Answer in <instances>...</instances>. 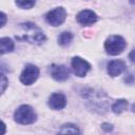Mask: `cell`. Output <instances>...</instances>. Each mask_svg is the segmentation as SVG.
I'll return each instance as SVG.
<instances>
[{
    "label": "cell",
    "mask_w": 135,
    "mask_h": 135,
    "mask_svg": "<svg viewBox=\"0 0 135 135\" xmlns=\"http://www.w3.org/2000/svg\"><path fill=\"white\" fill-rule=\"evenodd\" d=\"M20 27L22 30V39L31 42V43H41L45 40V36L42 33V31L34 23L26 22L20 24Z\"/></svg>",
    "instance_id": "cell-1"
},
{
    "label": "cell",
    "mask_w": 135,
    "mask_h": 135,
    "mask_svg": "<svg viewBox=\"0 0 135 135\" xmlns=\"http://www.w3.org/2000/svg\"><path fill=\"white\" fill-rule=\"evenodd\" d=\"M14 118H15V121L20 124H31L36 121L37 115L34 112L32 107L27 104H23L15 111Z\"/></svg>",
    "instance_id": "cell-2"
},
{
    "label": "cell",
    "mask_w": 135,
    "mask_h": 135,
    "mask_svg": "<svg viewBox=\"0 0 135 135\" xmlns=\"http://www.w3.org/2000/svg\"><path fill=\"white\" fill-rule=\"evenodd\" d=\"M126 45H127L126 40L121 36H118V35L110 36L104 42V49L107 53L113 56L121 54L123 50L126 49Z\"/></svg>",
    "instance_id": "cell-3"
},
{
    "label": "cell",
    "mask_w": 135,
    "mask_h": 135,
    "mask_svg": "<svg viewBox=\"0 0 135 135\" xmlns=\"http://www.w3.org/2000/svg\"><path fill=\"white\" fill-rule=\"evenodd\" d=\"M38 76L39 69L34 64H27L20 75V81L25 85H30L37 80Z\"/></svg>",
    "instance_id": "cell-4"
},
{
    "label": "cell",
    "mask_w": 135,
    "mask_h": 135,
    "mask_svg": "<svg viewBox=\"0 0 135 135\" xmlns=\"http://www.w3.org/2000/svg\"><path fill=\"white\" fill-rule=\"evenodd\" d=\"M65 16H66V13H65L64 8L63 7H57L55 9L50 11L46 14L45 19H46L49 24H51L53 26H58V25L63 23V21L65 20Z\"/></svg>",
    "instance_id": "cell-5"
},
{
    "label": "cell",
    "mask_w": 135,
    "mask_h": 135,
    "mask_svg": "<svg viewBox=\"0 0 135 135\" xmlns=\"http://www.w3.org/2000/svg\"><path fill=\"white\" fill-rule=\"evenodd\" d=\"M72 69H73V72L76 76L84 77L85 74L90 71L91 64L80 57H74L72 59Z\"/></svg>",
    "instance_id": "cell-6"
},
{
    "label": "cell",
    "mask_w": 135,
    "mask_h": 135,
    "mask_svg": "<svg viewBox=\"0 0 135 135\" xmlns=\"http://www.w3.org/2000/svg\"><path fill=\"white\" fill-rule=\"evenodd\" d=\"M51 75L57 81H64L70 77V70L62 64H53L51 66Z\"/></svg>",
    "instance_id": "cell-7"
},
{
    "label": "cell",
    "mask_w": 135,
    "mask_h": 135,
    "mask_svg": "<svg viewBox=\"0 0 135 135\" xmlns=\"http://www.w3.org/2000/svg\"><path fill=\"white\" fill-rule=\"evenodd\" d=\"M77 21L81 25H91L97 21V15L90 9H84L78 13Z\"/></svg>",
    "instance_id": "cell-8"
},
{
    "label": "cell",
    "mask_w": 135,
    "mask_h": 135,
    "mask_svg": "<svg viewBox=\"0 0 135 135\" xmlns=\"http://www.w3.org/2000/svg\"><path fill=\"white\" fill-rule=\"evenodd\" d=\"M66 99L61 93H54L49 98V105L53 110H61L65 107Z\"/></svg>",
    "instance_id": "cell-9"
},
{
    "label": "cell",
    "mask_w": 135,
    "mask_h": 135,
    "mask_svg": "<svg viewBox=\"0 0 135 135\" xmlns=\"http://www.w3.org/2000/svg\"><path fill=\"white\" fill-rule=\"evenodd\" d=\"M126 69V64L121 60H112L108 64V73L112 77L120 75Z\"/></svg>",
    "instance_id": "cell-10"
},
{
    "label": "cell",
    "mask_w": 135,
    "mask_h": 135,
    "mask_svg": "<svg viewBox=\"0 0 135 135\" xmlns=\"http://www.w3.org/2000/svg\"><path fill=\"white\" fill-rule=\"evenodd\" d=\"M58 135H80V133L76 126L69 123V124H64L60 129Z\"/></svg>",
    "instance_id": "cell-11"
},
{
    "label": "cell",
    "mask_w": 135,
    "mask_h": 135,
    "mask_svg": "<svg viewBox=\"0 0 135 135\" xmlns=\"http://www.w3.org/2000/svg\"><path fill=\"white\" fill-rule=\"evenodd\" d=\"M0 45H1V54L2 55L5 53H8V52H12L14 50V42L11 38H7V37L1 38Z\"/></svg>",
    "instance_id": "cell-12"
},
{
    "label": "cell",
    "mask_w": 135,
    "mask_h": 135,
    "mask_svg": "<svg viewBox=\"0 0 135 135\" xmlns=\"http://www.w3.org/2000/svg\"><path fill=\"white\" fill-rule=\"evenodd\" d=\"M127 107H128V101L126 99H119L112 105V110L115 114H120L127 109Z\"/></svg>",
    "instance_id": "cell-13"
},
{
    "label": "cell",
    "mask_w": 135,
    "mask_h": 135,
    "mask_svg": "<svg viewBox=\"0 0 135 135\" xmlns=\"http://www.w3.org/2000/svg\"><path fill=\"white\" fill-rule=\"evenodd\" d=\"M72 40H73V35L70 32H63V33H61L60 36H59V38H58V42L62 46H68L72 42Z\"/></svg>",
    "instance_id": "cell-14"
},
{
    "label": "cell",
    "mask_w": 135,
    "mask_h": 135,
    "mask_svg": "<svg viewBox=\"0 0 135 135\" xmlns=\"http://www.w3.org/2000/svg\"><path fill=\"white\" fill-rule=\"evenodd\" d=\"M16 5L20 8H31L35 5V1H16Z\"/></svg>",
    "instance_id": "cell-15"
},
{
    "label": "cell",
    "mask_w": 135,
    "mask_h": 135,
    "mask_svg": "<svg viewBox=\"0 0 135 135\" xmlns=\"http://www.w3.org/2000/svg\"><path fill=\"white\" fill-rule=\"evenodd\" d=\"M7 80H6V78H5V76L2 74L1 75V85H2V88H1V92L3 93L4 92V90H5V88H6V85H7Z\"/></svg>",
    "instance_id": "cell-16"
},
{
    "label": "cell",
    "mask_w": 135,
    "mask_h": 135,
    "mask_svg": "<svg viewBox=\"0 0 135 135\" xmlns=\"http://www.w3.org/2000/svg\"><path fill=\"white\" fill-rule=\"evenodd\" d=\"M0 18H1V23H0V26L2 27L4 24H5V21H6V16L4 13H1L0 14Z\"/></svg>",
    "instance_id": "cell-17"
},
{
    "label": "cell",
    "mask_w": 135,
    "mask_h": 135,
    "mask_svg": "<svg viewBox=\"0 0 135 135\" xmlns=\"http://www.w3.org/2000/svg\"><path fill=\"white\" fill-rule=\"evenodd\" d=\"M129 58H130V60L133 62V63H135V49L130 53V55H129Z\"/></svg>",
    "instance_id": "cell-18"
},
{
    "label": "cell",
    "mask_w": 135,
    "mask_h": 135,
    "mask_svg": "<svg viewBox=\"0 0 135 135\" xmlns=\"http://www.w3.org/2000/svg\"><path fill=\"white\" fill-rule=\"evenodd\" d=\"M2 129H3V131H2V134L1 135H4V133H5V124H4L3 121H2Z\"/></svg>",
    "instance_id": "cell-19"
}]
</instances>
